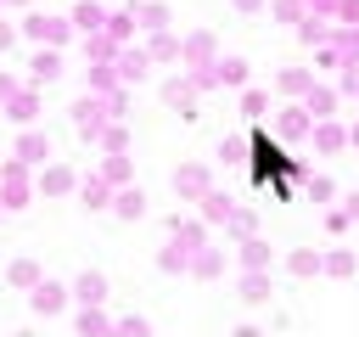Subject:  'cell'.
<instances>
[{
	"mask_svg": "<svg viewBox=\"0 0 359 337\" xmlns=\"http://www.w3.org/2000/svg\"><path fill=\"white\" fill-rule=\"evenodd\" d=\"M331 22H337V28H359V0H337Z\"/></svg>",
	"mask_w": 359,
	"mask_h": 337,
	"instance_id": "obj_46",
	"label": "cell"
},
{
	"mask_svg": "<svg viewBox=\"0 0 359 337\" xmlns=\"http://www.w3.org/2000/svg\"><path fill=\"white\" fill-rule=\"evenodd\" d=\"M241 303H269V270H241Z\"/></svg>",
	"mask_w": 359,
	"mask_h": 337,
	"instance_id": "obj_32",
	"label": "cell"
},
{
	"mask_svg": "<svg viewBox=\"0 0 359 337\" xmlns=\"http://www.w3.org/2000/svg\"><path fill=\"white\" fill-rule=\"evenodd\" d=\"M101 34H107L112 45H129V39H135V11H129V6H123V11H107V28H101Z\"/></svg>",
	"mask_w": 359,
	"mask_h": 337,
	"instance_id": "obj_26",
	"label": "cell"
},
{
	"mask_svg": "<svg viewBox=\"0 0 359 337\" xmlns=\"http://www.w3.org/2000/svg\"><path fill=\"white\" fill-rule=\"evenodd\" d=\"M67 22H73V34H101V28H107V6H95V0H79Z\"/></svg>",
	"mask_w": 359,
	"mask_h": 337,
	"instance_id": "obj_18",
	"label": "cell"
},
{
	"mask_svg": "<svg viewBox=\"0 0 359 337\" xmlns=\"http://www.w3.org/2000/svg\"><path fill=\"white\" fill-rule=\"evenodd\" d=\"M224 230H230L236 242H247V236H258V213H252V208H236V213L224 219Z\"/></svg>",
	"mask_w": 359,
	"mask_h": 337,
	"instance_id": "obj_38",
	"label": "cell"
},
{
	"mask_svg": "<svg viewBox=\"0 0 359 337\" xmlns=\"http://www.w3.org/2000/svg\"><path fill=\"white\" fill-rule=\"evenodd\" d=\"M309 84H314V67H280V73H275V90H280V95H297V101H303Z\"/></svg>",
	"mask_w": 359,
	"mask_h": 337,
	"instance_id": "obj_20",
	"label": "cell"
},
{
	"mask_svg": "<svg viewBox=\"0 0 359 337\" xmlns=\"http://www.w3.org/2000/svg\"><path fill=\"white\" fill-rule=\"evenodd\" d=\"M196 213H202V225H224V219L236 213V197L213 185V191H202V197H196Z\"/></svg>",
	"mask_w": 359,
	"mask_h": 337,
	"instance_id": "obj_14",
	"label": "cell"
},
{
	"mask_svg": "<svg viewBox=\"0 0 359 337\" xmlns=\"http://www.w3.org/2000/svg\"><path fill=\"white\" fill-rule=\"evenodd\" d=\"M118 90H123V84H118L112 62H90V90H84V95H101V101H107V95H118Z\"/></svg>",
	"mask_w": 359,
	"mask_h": 337,
	"instance_id": "obj_24",
	"label": "cell"
},
{
	"mask_svg": "<svg viewBox=\"0 0 359 337\" xmlns=\"http://www.w3.org/2000/svg\"><path fill=\"white\" fill-rule=\"evenodd\" d=\"M129 6H140V0H129Z\"/></svg>",
	"mask_w": 359,
	"mask_h": 337,
	"instance_id": "obj_58",
	"label": "cell"
},
{
	"mask_svg": "<svg viewBox=\"0 0 359 337\" xmlns=\"http://www.w3.org/2000/svg\"><path fill=\"white\" fill-rule=\"evenodd\" d=\"M6 281H11V286H22V292H34V286H39V281H45V270H39V264H34V258H17V264H11V270H6Z\"/></svg>",
	"mask_w": 359,
	"mask_h": 337,
	"instance_id": "obj_36",
	"label": "cell"
},
{
	"mask_svg": "<svg viewBox=\"0 0 359 337\" xmlns=\"http://www.w3.org/2000/svg\"><path fill=\"white\" fill-rule=\"evenodd\" d=\"M286 270H292V275H303V281H309V275H320V247H292V253H286Z\"/></svg>",
	"mask_w": 359,
	"mask_h": 337,
	"instance_id": "obj_35",
	"label": "cell"
},
{
	"mask_svg": "<svg viewBox=\"0 0 359 337\" xmlns=\"http://www.w3.org/2000/svg\"><path fill=\"white\" fill-rule=\"evenodd\" d=\"M17 90H22V84H17V79H11V73H0V107H6V101H11V95H17Z\"/></svg>",
	"mask_w": 359,
	"mask_h": 337,
	"instance_id": "obj_51",
	"label": "cell"
},
{
	"mask_svg": "<svg viewBox=\"0 0 359 337\" xmlns=\"http://www.w3.org/2000/svg\"><path fill=\"white\" fill-rule=\"evenodd\" d=\"M107 124H112V118H107V101H101V95H79V101H73V129H79L84 140H95Z\"/></svg>",
	"mask_w": 359,
	"mask_h": 337,
	"instance_id": "obj_5",
	"label": "cell"
},
{
	"mask_svg": "<svg viewBox=\"0 0 359 337\" xmlns=\"http://www.w3.org/2000/svg\"><path fill=\"white\" fill-rule=\"evenodd\" d=\"M67 298H73L79 309H101V303H107V275H101V270H84V275L67 286Z\"/></svg>",
	"mask_w": 359,
	"mask_h": 337,
	"instance_id": "obj_7",
	"label": "cell"
},
{
	"mask_svg": "<svg viewBox=\"0 0 359 337\" xmlns=\"http://www.w3.org/2000/svg\"><path fill=\"white\" fill-rule=\"evenodd\" d=\"M0 6H28V0H0Z\"/></svg>",
	"mask_w": 359,
	"mask_h": 337,
	"instance_id": "obj_57",
	"label": "cell"
},
{
	"mask_svg": "<svg viewBox=\"0 0 359 337\" xmlns=\"http://www.w3.org/2000/svg\"><path fill=\"white\" fill-rule=\"evenodd\" d=\"M241 112H247V118H264V112H269V90H252V84H247V90H241Z\"/></svg>",
	"mask_w": 359,
	"mask_h": 337,
	"instance_id": "obj_44",
	"label": "cell"
},
{
	"mask_svg": "<svg viewBox=\"0 0 359 337\" xmlns=\"http://www.w3.org/2000/svg\"><path fill=\"white\" fill-rule=\"evenodd\" d=\"M191 275H202V281H219V275H224V253H219V247H202V253H191Z\"/></svg>",
	"mask_w": 359,
	"mask_h": 337,
	"instance_id": "obj_31",
	"label": "cell"
},
{
	"mask_svg": "<svg viewBox=\"0 0 359 337\" xmlns=\"http://www.w3.org/2000/svg\"><path fill=\"white\" fill-rule=\"evenodd\" d=\"M303 6H309V17H331L337 11V0H303Z\"/></svg>",
	"mask_w": 359,
	"mask_h": 337,
	"instance_id": "obj_52",
	"label": "cell"
},
{
	"mask_svg": "<svg viewBox=\"0 0 359 337\" xmlns=\"http://www.w3.org/2000/svg\"><path fill=\"white\" fill-rule=\"evenodd\" d=\"M140 51H146L151 62H180V34H168V28H163V34H151Z\"/></svg>",
	"mask_w": 359,
	"mask_h": 337,
	"instance_id": "obj_27",
	"label": "cell"
},
{
	"mask_svg": "<svg viewBox=\"0 0 359 337\" xmlns=\"http://www.w3.org/2000/svg\"><path fill=\"white\" fill-rule=\"evenodd\" d=\"M168 236H174L180 253H202V247H208V225H202V219H180V213H174V219H168Z\"/></svg>",
	"mask_w": 359,
	"mask_h": 337,
	"instance_id": "obj_10",
	"label": "cell"
},
{
	"mask_svg": "<svg viewBox=\"0 0 359 337\" xmlns=\"http://www.w3.org/2000/svg\"><path fill=\"white\" fill-rule=\"evenodd\" d=\"M325 230L342 236V230H348V213H342V208H325Z\"/></svg>",
	"mask_w": 359,
	"mask_h": 337,
	"instance_id": "obj_50",
	"label": "cell"
},
{
	"mask_svg": "<svg viewBox=\"0 0 359 337\" xmlns=\"http://www.w3.org/2000/svg\"><path fill=\"white\" fill-rule=\"evenodd\" d=\"M28 309H34V315H45V320H50V315H62V309H67V286L45 275V281L28 292Z\"/></svg>",
	"mask_w": 359,
	"mask_h": 337,
	"instance_id": "obj_8",
	"label": "cell"
},
{
	"mask_svg": "<svg viewBox=\"0 0 359 337\" xmlns=\"http://www.w3.org/2000/svg\"><path fill=\"white\" fill-rule=\"evenodd\" d=\"M11 157H17V163H28V168H34V163H45V157H50V135H45V129H22V135H17V146H11Z\"/></svg>",
	"mask_w": 359,
	"mask_h": 337,
	"instance_id": "obj_13",
	"label": "cell"
},
{
	"mask_svg": "<svg viewBox=\"0 0 359 337\" xmlns=\"http://www.w3.org/2000/svg\"><path fill=\"white\" fill-rule=\"evenodd\" d=\"M309 129H314V118H309V112H303V107H297V101H292V107H280V112H275V135H280V140H303V135H309Z\"/></svg>",
	"mask_w": 359,
	"mask_h": 337,
	"instance_id": "obj_15",
	"label": "cell"
},
{
	"mask_svg": "<svg viewBox=\"0 0 359 337\" xmlns=\"http://www.w3.org/2000/svg\"><path fill=\"white\" fill-rule=\"evenodd\" d=\"M236 258H241V270H269V264H275V247H269L264 236H247Z\"/></svg>",
	"mask_w": 359,
	"mask_h": 337,
	"instance_id": "obj_22",
	"label": "cell"
},
{
	"mask_svg": "<svg viewBox=\"0 0 359 337\" xmlns=\"http://www.w3.org/2000/svg\"><path fill=\"white\" fill-rule=\"evenodd\" d=\"M112 56H118V45L107 34H84V62H112Z\"/></svg>",
	"mask_w": 359,
	"mask_h": 337,
	"instance_id": "obj_40",
	"label": "cell"
},
{
	"mask_svg": "<svg viewBox=\"0 0 359 337\" xmlns=\"http://www.w3.org/2000/svg\"><path fill=\"white\" fill-rule=\"evenodd\" d=\"M95 146H101L107 157H129V129H123V124H107V129L95 135Z\"/></svg>",
	"mask_w": 359,
	"mask_h": 337,
	"instance_id": "obj_34",
	"label": "cell"
},
{
	"mask_svg": "<svg viewBox=\"0 0 359 337\" xmlns=\"http://www.w3.org/2000/svg\"><path fill=\"white\" fill-rule=\"evenodd\" d=\"M213 62H219V45H213V34H208V28H196V34H185V39H180V67H185V73L213 67Z\"/></svg>",
	"mask_w": 359,
	"mask_h": 337,
	"instance_id": "obj_3",
	"label": "cell"
},
{
	"mask_svg": "<svg viewBox=\"0 0 359 337\" xmlns=\"http://www.w3.org/2000/svg\"><path fill=\"white\" fill-rule=\"evenodd\" d=\"M337 197V180H325V174H309V202H331Z\"/></svg>",
	"mask_w": 359,
	"mask_h": 337,
	"instance_id": "obj_45",
	"label": "cell"
},
{
	"mask_svg": "<svg viewBox=\"0 0 359 337\" xmlns=\"http://www.w3.org/2000/svg\"><path fill=\"white\" fill-rule=\"evenodd\" d=\"M17 34H28V39L45 45V51H62L67 34H73V22H67V17H50V11H28V17L17 22Z\"/></svg>",
	"mask_w": 359,
	"mask_h": 337,
	"instance_id": "obj_1",
	"label": "cell"
},
{
	"mask_svg": "<svg viewBox=\"0 0 359 337\" xmlns=\"http://www.w3.org/2000/svg\"><path fill=\"white\" fill-rule=\"evenodd\" d=\"M79 337H112V315L107 309H79Z\"/></svg>",
	"mask_w": 359,
	"mask_h": 337,
	"instance_id": "obj_33",
	"label": "cell"
},
{
	"mask_svg": "<svg viewBox=\"0 0 359 337\" xmlns=\"http://www.w3.org/2000/svg\"><path fill=\"white\" fill-rule=\"evenodd\" d=\"M163 101H168L180 118H196V84H191L185 73H174V79L163 84Z\"/></svg>",
	"mask_w": 359,
	"mask_h": 337,
	"instance_id": "obj_11",
	"label": "cell"
},
{
	"mask_svg": "<svg viewBox=\"0 0 359 337\" xmlns=\"http://www.w3.org/2000/svg\"><path fill=\"white\" fill-rule=\"evenodd\" d=\"M112 213H118V219H146V191H140V185L112 191Z\"/></svg>",
	"mask_w": 359,
	"mask_h": 337,
	"instance_id": "obj_21",
	"label": "cell"
},
{
	"mask_svg": "<svg viewBox=\"0 0 359 337\" xmlns=\"http://www.w3.org/2000/svg\"><path fill=\"white\" fill-rule=\"evenodd\" d=\"M28 197H34V180H28V163H17V157H6V163H0V213H17V208H28Z\"/></svg>",
	"mask_w": 359,
	"mask_h": 337,
	"instance_id": "obj_2",
	"label": "cell"
},
{
	"mask_svg": "<svg viewBox=\"0 0 359 337\" xmlns=\"http://www.w3.org/2000/svg\"><path fill=\"white\" fill-rule=\"evenodd\" d=\"M353 101H359V95H353Z\"/></svg>",
	"mask_w": 359,
	"mask_h": 337,
	"instance_id": "obj_59",
	"label": "cell"
},
{
	"mask_svg": "<svg viewBox=\"0 0 359 337\" xmlns=\"http://www.w3.org/2000/svg\"><path fill=\"white\" fill-rule=\"evenodd\" d=\"M34 185H39L45 197H67V191L79 185V174H73L67 163H50V168H39V180H34Z\"/></svg>",
	"mask_w": 359,
	"mask_h": 337,
	"instance_id": "obj_17",
	"label": "cell"
},
{
	"mask_svg": "<svg viewBox=\"0 0 359 337\" xmlns=\"http://www.w3.org/2000/svg\"><path fill=\"white\" fill-rule=\"evenodd\" d=\"M348 146H353V152H359V118H353V124H348Z\"/></svg>",
	"mask_w": 359,
	"mask_h": 337,
	"instance_id": "obj_56",
	"label": "cell"
},
{
	"mask_svg": "<svg viewBox=\"0 0 359 337\" xmlns=\"http://www.w3.org/2000/svg\"><path fill=\"white\" fill-rule=\"evenodd\" d=\"M236 11H264V0H230Z\"/></svg>",
	"mask_w": 359,
	"mask_h": 337,
	"instance_id": "obj_55",
	"label": "cell"
},
{
	"mask_svg": "<svg viewBox=\"0 0 359 337\" xmlns=\"http://www.w3.org/2000/svg\"><path fill=\"white\" fill-rule=\"evenodd\" d=\"M202 191H213V168L208 163H180L174 168V197L180 202H196Z\"/></svg>",
	"mask_w": 359,
	"mask_h": 337,
	"instance_id": "obj_6",
	"label": "cell"
},
{
	"mask_svg": "<svg viewBox=\"0 0 359 337\" xmlns=\"http://www.w3.org/2000/svg\"><path fill=\"white\" fill-rule=\"evenodd\" d=\"M269 17H275V22H292V28H297V22L309 17V6H303V0H269Z\"/></svg>",
	"mask_w": 359,
	"mask_h": 337,
	"instance_id": "obj_41",
	"label": "cell"
},
{
	"mask_svg": "<svg viewBox=\"0 0 359 337\" xmlns=\"http://www.w3.org/2000/svg\"><path fill=\"white\" fill-rule=\"evenodd\" d=\"M112 73H118V84H123V90H135V84L151 73V56H146L140 45H118V56H112Z\"/></svg>",
	"mask_w": 359,
	"mask_h": 337,
	"instance_id": "obj_4",
	"label": "cell"
},
{
	"mask_svg": "<svg viewBox=\"0 0 359 337\" xmlns=\"http://www.w3.org/2000/svg\"><path fill=\"white\" fill-rule=\"evenodd\" d=\"M129 11H135V28H146V34H163V28L174 22L163 0H140V6H129Z\"/></svg>",
	"mask_w": 359,
	"mask_h": 337,
	"instance_id": "obj_19",
	"label": "cell"
},
{
	"mask_svg": "<svg viewBox=\"0 0 359 337\" xmlns=\"http://www.w3.org/2000/svg\"><path fill=\"white\" fill-rule=\"evenodd\" d=\"M297 39H303L309 51L325 45V39H331V17H303V22H297Z\"/></svg>",
	"mask_w": 359,
	"mask_h": 337,
	"instance_id": "obj_37",
	"label": "cell"
},
{
	"mask_svg": "<svg viewBox=\"0 0 359 337\" xmlns=\"http://www.w3.org/2000/svg\"><path fill=\"white\" fill-rule=\"evenodd\" d=\"M79 197H84V208H90V213H101V208H112V185H107L101 174H90V180L79 185Z\"/></svg>",
	"mask_w": 359,
	"mask_h": 337,
	"instance_id": "obj_30",
	"label": "cell"
},
{
	"mask_svg": "<svg viewBox=\"0 0 359 337\" xmlns=\"http://www.w3.org/2000/svg\"><path fill=\"white\" fill-rule=\"evenodd\" d=\"M191 84H196V95H208V90H219V73L213 67H196V73H185Z\"/></svg>",
	"mask_w": 359,
	"mask_h": 337,
	"instance_id": "obj_49",
	"label": "cell"
},
{
	"mask_svg": "<svg viewBox=\"0 0 359 337\" xmlns=\"http://www.w3.org/2000/svg\"><path fill=\"white\" fill-rule=\"evenodd\" d=\"M325 67H342V56H337V45L325 39V45H314V73H325Z\"/></svg>",
	"mask_w": 359,
	"mask_h": 337,
	"instance_id": "obj_47",
	"label": "cell"
},
{
	"mask_svg": "<svg viewBox=\"0 0 359 337\" xmlns=\"http://www.w3.org/2000/svg\"><path fill=\"white\" fill-rule=\"evenodd\" d=\"M157 270H163V275H191V253H180V247L168 242V247L157 253Z\"/></svg>",
	"mask_w": 359,
	"mask_h": 337,
	"instance_id": "obj_39",
	"label": "cell"
},
{
	"mask_svg": "<svg viewBox=\"0 0 359 337\" xmlns=\"http://www.w3.org/2000/svg\"><path fill=\"white\" fill-rule=\"evenodd\" d=\"M309 135H314V152H320V157H337V152L348 146V124H337V118H320Z\"/></svg>",
	"mask_w": 359,
	"mask_h": 337,
	"instance_id": "obj_12",
	"label": "cell"
},
{
	"mask_svg": "<svg viewBox=\"0 0 359 337\" xmlns=\"http://www.w3.org/2000/svg\"><path fill=\"white\" fill-rule=\"evenodd\" d=\"M112 337H151V320L146 315H123V320H112Z\"/></svg>",
	"mask_w": 359,
	"mask_h": 337,
	"instance_id": "obj_42",
	"label": "cell"
},
{
	"mask_svg": "<svg viewBox=\"0 0 359 337\" xmlns=\"http://www.w3.org/2000/svg\"><path fill=\"white\" fill-rule=\"evenodd\" d=\"M28 67H34V84H56V79H62V51H45V45H39Z\"/></svg>",
	"mask_w": 359,
	"mask_h": 337,
	"instance_id": "obj_23",
	"label": "cell"
},
{
	"mask_svg": "<svg viewBox=\"0 0 359 337\" xmlns=\"http://www.w3.org/2000/svg\"><path fill=\"white\" fill-rule=\"evenodd\" d=\"M359 270V258L348 253V247H331V253H320V275H337V281H348Z\"/></svg>",
	"mask_w": 359,
	"mask_h": 337,
	"instance_id": "obj_25",
	"label": "cell"
},
{
	"mask_svg": "<svg viewBox=\"0 0 359 337\" xmlns=\"http://www.w3.org/2000/svg\"><path fill=\"white\" fill-rule=\"evenodd\" d=\"M219 157H224V163H241V157H247V140H241V135H224V140H219Z\"/></svg>",
	"mask_w": 359,
	"mask_h": 337,
	"instance_id": "obj_48",
	"label": "cell"
},
{
	"mask_svg": "<svg viewBox=\"0 0 359 337\" xmlns=\"http://www.w3.org/2000/svg\"><path fill=\"white\" fill-rule=\"evenodd\" d=\"M337 95H359V56H348L337 67Z\"/></svg>",
	"mask_w": 359,
	"mask_h": 337,
	"instance_id": "obj_43",
	"label": "cell"
},
{
	"mask_svg": "<svg viewBox=\"0 0 359 337\" xmlns=\"http://www.w3.org/2000/svg\"><path fill=\"white\" fill-rule=\"evenodd\" d=\"M337 101H342V95H337V84H320V79H314V84H309V95H303L297 107L320 124V118H337Z\"/></svg>",
	"mask_w": 359,
	"mask_h": 337,
	"instance_id": "obj_9",
	"label": "cell"
},
{
	"mask_svg": "<svg viewBox=\"0 0 359 337\" xmlns=\"http://www.w3.org/2000/svg\"><path fill=\"white\" fill-rule=\"evenodd\" d=\"M95 174H101V180H107L112 191H123V185H135V163H129V157H107V163H101Z\"/></svg>",
	"mask_w": 359,
	"mask_h": 337,
	"instance_id": "obj_29",
	"label": "cell"
},
{
	"mask_svg": "<svg viewBox=\"0 0 359 337\" xmlns=\"http://www.w3.org/2000/svg\"><path fill=\"white\" fill-rule=\"evenodd\" d=\"M213 73H219V84L247 90V56H219V62H213Z\"/></svg>",
	"mask_w": 359,
	"mask_h": 337,
	"instance_id": "obj_28",
	"label": "cell"
},
{
	"mask_svg": "<svg viewBox=\"0 0 359 337\" xmlns=\"http://www.w3.org/2000/svg\"><path fill=\"white\" fill-rule=\"evenodd\" d=\"M11 124H22V129H34V118H39V90H17L6 107H0Z\"/></svg>",
	"mask_w": 359,
	"mask_h": 337,
	"instance_id": "obj_16",
	"label": "cell"
},
{
	"mask_svg": "<svg viewBox=\"0 0 359 337\" xmlns=\"http://www.w3.org/2000/svg\"><path fill=\"white\" fill-rule=\"evenodd\" d=\"M342 213H348V225H359V191H348V197H342Z\"/></svg>",
	"mask_w": 359,
	"mask_h": 337,
	"instance_id": "obj_53",
	"label": "cell"
},
{
	"mask_svg": "<svg viewBox=\"0 0 359 337\" xmlns=\"http://www.w3.org/2000/svg\"><path fill=\"white\" fill-rule=\"evenodd\" d=\"M11 39H17V28H11V22H0V51H6Z\"/></svg>",
	"mask_w": 359,
	"mask_h": 337,
	"instance_id": "obj_54",
	"label": "cell"
}]
</instances>
